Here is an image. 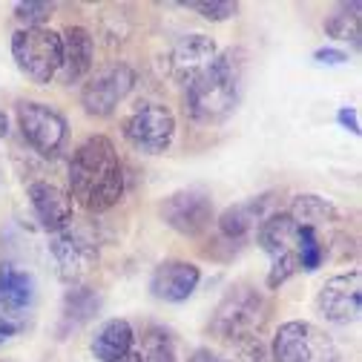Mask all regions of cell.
Returning a JSON list of instances; mask_svg holds the SVG:
<instances>
[{"instance_id":"1","label":"cell","mask_w":362,"mask_h":362,"mask_svg":"<svg viewBox=\"0 0 362 362\" xmlns=\"http://www.w3.org/2000/svg\"><path fill=\"white\" fill-rule=\"evenodd\" d=\"M69 196L89 213H107L121 202L124 164L107 135H93L72 153Z\"/></svg>"},{"instance_id":"2","label":"cell","mask_w":362,"mask_h":362,"mask_svg":"<svg viewBox=\"0 0 362 362\" xmlns=\"http://www.w3.org/2000/svg\"><path fill=\"white\" fill-rule=\"evenodd\" d=\"M245 75V52L224 49L213 58V64L199 72L187 86V112L199 124H218L224 121L239 104Z\"/></svg>"},{"instance_id":"3","label":"cell","mask_w":362,"mask_h":362,"mask_svg":"<svg viewBox=\"0 0 362 362\" xmlns=\"http://www.w3.org/2000/svg\"><path fill=\"white\" fill-rule=\"evenodd\" d=\"M267 302L256 288L236 285L228 296L221 299V305L213 313L210 331L218 339L228 342H245V339H259L264 322H267Z\"/></svg>"},{"instance_id":"4","label":"cell","mask_w":362,"mask_h":362,"mask_svg":"<svg viewBox=\"0 0 362 362\" xmlns=\"http://www.w3.org/2000/svg\"><path fill=\"white\" fill-rule=\"evenodd\" d=\"M259 247L270 256L267 288L276 291L299 274V224L288 213H270L256 230Z\"/></svg>"},{"instance_id":"5","label":"cell","mask_w":362,"mask_h":362,"mask_svg":"<svg viewBox=\"0 0 362 362\" xmlns=\"http://www.w3.org/2000/svg\"><path fill=\"white\" fill-rule=\"evenodd\" d=\"M12 58L29 81L49 83L61 72V32L47 26L18 29L12 35Z\"/></svg>"},{"instance_id":"6","label":"cell","mask_w":362,"mask_h":362,"mask_svg":"<svg viewBox=\"0 0 362 362\" xmlns=\"http://www.w3.org/2000/svg\"><path fill=\"white\" fill-rule=\"evenodd\" d=\"M35 310V279L12 262H0V334L26 331Z\"/></svg>"},{"instance_id":"7","label":"cell","mask_w":362,"mask_h":362,"mask_svg":"<svg viewBox=\"0 0 362 362\" xmlns=\"http://www.w3.org/2000/svg\"><path fill=\"white\" fill-rule=\"evenodd\" d=\"M334 339L310 322H285L274 337V362H337Z\"/></svg>"},{"instance_id":"8","label":"cell","mask_w":362,"mask_h":362,"mask_svg":"<svg viewBox=\"0 0 362 362\" xmlns=\"http://www.w3.org/2000/svg\"><path fill=\"white\" fill-rule=\"evenodd\" d=\"M175 118L161 104H144L124 118V139L132 150L158 156L173 144Z\"/></svg>"},{"instance_id":"9","label":"cell","mask_w":362,"mask_h":362,"mask_svg":"<svg viewBox=\"0 0 362 362\" xmlns=\"http://www.w3.org/2000/svg\"><path fill=\"white\" fill-rule=\"evenodd\" d=\"M18 127L23 141L40 156H58L66 141V118L49 104L23 101L18 107Z\"/></svg>"},{"instance_id":"10","label":"cell","mask_w":362,"mask_h":362,"mask_svg":"<svg viewBox=\"0 0 362 362\" xmlns=\"http://www.w3.org/2000/svg\"><path fill=\"white\" fill-rule=\"evenodd\" d=\"M135 83V72L127 64H115L101 69L95 78H89L81 89V107L93 118H110L115 107L129 95Z\"/></svg>"},{"instance_id":"11","label":"cell","mask_w":362,"mask_h":362,"mask_svg":"<svg viewBox=\"0 0 362 362\" xmlns=\"http://www.w3.org/2000/svg\"><path fill=\"white\" fill-rule=\"evenodd\" d=\"M49 250H52V259H55V267H58V276L69 288H83V282L93 276L95 267H98L95 242H89L86 236H81L75 230L55 233Z\"/></svg>"},{"instance_id":"12","label":"cell","mask_w":362,"mask_h":362,"mask_svg":"<svg viewBox=\"0 0 362 362\" xmlns=\"http://www.w3.org/2000/svg\"><path fill=\"white\" fill-rule=\"evenodd\" d=\"M161 218L181 236H202L207 233L210 221H213V202L204 190L190 187V190H178L161 202Z\"/></svg>"},{"instance_id":"13","label":"cell","mask_w":362,"mask_h":362,"mask_svg":"<svg viewBox=\"0 0 362 362\" xmlns=\"http://www.w3.org/2000/svg\"><path fill=\"white\" fill-rule=\"evenodd\" d=\"M316 310H320L328 322H337V325L356 322L359 310H362V276H359V270L331 276L320 288V293H316Z\"/></svg>"},{"instance_id":"14","label":"cell","mask_w":362,"mask_h":362,"mask_svg":"<svg viewBox=\"0 0 362 362\" xmlns=\"http://www.w3.org/2000/svg\"><path fill=\"white\" fill-rule=\"evenodd\" d=\"M26 196H29V204H32L43 230H49V233L69 230L75 204H72V196L64 187L52 185V181H32V185L26 187Z\"/></svg>"},{"instance_id":"15","label":"cell","mask_w":362,"mask_h":362,"mask_svg":"<svg viewBox=\"0 0 362 362\" xmlns=\"http://www.w3.org/2000/svg\"><path fill=\"white\" fill-rule=\"evenodd\" d=\"M216 55H218V49H216L213 37L196 32V35H185V37L175 43L173 52H170L167 66H170V75L181 86H187L199 72H204L213 64Z\"/></svg>"},{"instance_id":"16","label":"cell","mask_w":362,"mask_h":362,"mask_svg":"<svg viewBox=\"0 0 362 362\" xmlns=\"http://www.w3.org/2000/svg\"><path fill=\"white\" fill-rule=\"evenodd\" d=\"M202 282V270L193 264V262H161L156 270H153V279H150V291L156 299L161 302H187L193 296V291L199 288Z\"/></svg>"},{"instance_id":"17","label":"cell","mask_w":362,"mask_h":362,"mask_svg":"<svg viewBox=\"0 0 362 362\" xmlns=\"http://www.w3.org/2000/svg\"><path fill=\"white\" fill-rule=\"evenodd\" d=\"M95 43L83 26H66L61 32V78L64 83H78L93 69Z\"/></svg>"},{"instance_id":"18","label":"cell","mask_w":362,"mask_h":362,"mask_svg":"<svg viewBox=\"0 0 362 362\" xmlns=\"http://www.w3.org/2000/svg\"><path fill=\"white\" fill-rule=\"evenodd\" d=\"M270 202H274V196L262 193V196H253V199H245V202L228 207L218 216V233L224 239H245V236H250L253 230H259V224L267 218Z\"/></svg>"},{"instance_id":"19","label":"cell","mask_w":362,"mask_h":362,"mask_svg":"<svg viewBox=\"0 0 362 362\" xmlns=\"http://www.w3.org/2000/svg\"><path fill=\"white\" fill-rule=\"evenodd\" d=\"M288 216L299 224V228H310L316 233H325V230H334L337 221H339V210L322 199V196H296Z\"/></svg>"},{"instance_id":"20","label":"cell","mask_w":362,"mask_h":362,"mask_svg":"<svg viewBox=\"0 0 362 362\" xmlns=\"http://www.w3.org/2000/svg\"><path fill=\"white\" fill-rule=\"evenodd\" d=\"M132 325L127 320H110L101 325V331L93 339V354L101 362H115L118 356H124L127 351H132Z\"/></svg>"},{"instance_id":"21","label":"cell","mask_w":362,"mask_h":362,"mask_svg":"<svg viewBox=\"0 0 362 362\" xmlns=\"http://www.w3.org/2000/svg\"><path fill=\"white\" fill-rule=\"evenodd\" d=\"M98 293H93L86 285L83 288H72L64 299V310H61V334H69L75 328H81L83 322H89L98 313Z\"/></svg>"},{"instance_id":"22","label":"cell","mask_w":362,"mask_h":362,"mask_svg":"<svg viewBox=\"0 0 362 362\" xmlns=\"http://www.w3.org/2000/svg\"><path fill=\"white\" fill-rule=\"evenodd\" d=\"M325 32L334 40H351L359 43V4H342L328 21H325Z\"/></svg>"},{"instance_id":"23","label":"cell","mask_w":362,"mask_h":362,"mask_svg":"<svg viewBox=\"0 0 362 362\" xmlns=\"http://www.w3.org/2000/svg\"><path fill=\"white\" fill-rule=\"evenodd\" d=\"M141 359H144V362H178V356H175V345H173L170 334L153 328V331L144 337Z\"/></svg>"},{"instance_id":"24","label":"cell","mask_w":362,"mask_h":362,"mask_svg":"<svg viewBox=\"0 0 362 362\" xmlns=\"http://www.w3.org/2000/svg\"><path fill=\"white\" fill-rule=\"evenodd\" d=\"M55 12V4H47V0H26V4L15 6V18L23 23V29H40Z\"/></svg>"},{"instance_id":"25","label":"cell","mask_w":362,"mask_h":362,"mask_svg":"<svg viewBox=\"0 0 362 362\" xmlns=\"http://www.w3.org/2000/svg\"><path fill=\"white\" fill-rule=\"evenodd\" d=\"M185 6L199 12L207 21H228V18H236V12H239V4H233V0H210V4L190 0V4H185Z\"/></svg>"},{"instance_id":"26","label":"cell","mask_w":362,"mask_h":362,"mask_svg":"<svg viewBox=\"0 0 362 362\" xmlns=\"http://www.w3.org/2000/svg\"><path fill=\"white\" fill-rule=\"evenodd\" d=\"M313 61H320V64H331V66H339V64H345L348 61V55L342 52V49H316L313 52Z\"/></svg>"},{"instance_id":"27","label":"cell","mask_w":362,"mask_h":362,"mask_svg":"<svg viewBox=\"0 0 362 362\" xmlns=\"http://www.w3.org/2000/svg\"><path fill=\"white\" fill-rule=\"evenodd\" d=\"M337 121H339L348 132L359 135V115H356V110H354V107H342V110L337 112Z\"/></svg>"},{"instance_id":"28","label":"cell","mask_w":362,"mask_h":362,"mask_svg":"<svg viewBox=\"0 0 362 362\" xmlns=\"http://www.w3.org/2000/svg\"><path fill=\"white\" fill-rule=\"evenodd\" d=\"M187 362H221V356H216L213 351H207V348H202V351H196Z\"/></svg>"},{"instance_id":"29","label":"cell","mask_w":362,"mask_h":362,"mask_svg":"<svg viewBox=\"0 0 362 362\" xmlns=\"http://www.w3.org/2000/svg\"><path fill=\"white\" fill-rule=\"evenodd\" d=\"M115 362H144V359H141V351H135V348H132V351H127L124 356H118Z\"/></svg>"},{"instance_id":"30","label":"cell","mask_w":362,"mask_h":362,"mask_svg":"<svg viewBox=\"0 0 362 362\" xmlns=\"http://www.w3.org/2000/svg\"><path fill=\"white\" fill-rule=\"evenodd\" d=\"M4 135H6V115L0 112V139H4Z\"/></svg>"},{"instance_id":"31","label":"cell","mask_w":362,"mask_h":362,"mask_svg":"<svg viewBox=\"0 0 362 362\" xmlns=\"http://www.w3.org/2000/svg\"><path fill=\"white\" fill-rule=\"evenodd\" d=\"M6 339H9V337H4V334H0V345H4V342H6Z\"/></svg>"}]
</instances>
